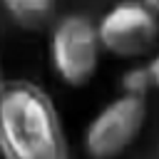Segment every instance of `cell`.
Here are the masks:
<instances>
[{
  "mask_svg": "<svg viewBox=\"0 0 159 159\" xmlns=\"http://www.w3.org/2000/svg\"><path fill=\"white\" fill-rule=\"evenodd\" d=\"M0 157L2 159H72L52 97L27 80L0 87Z\"/></svg>",
  "mask_w": 159,
  "mask_h": 159,
  "instance_id": "6da1fadb",
  "label": "cell"
},
{
  "mask_svg": "<svg viewBox=\"0 0 159 159\" xmlns=\"http://www.w3.org/2000/svg\"><path fill=\"white\" fill-rule=\"evenodd\" d=\"M97 22L82 15H67L55 22L50 35V62L55 75L70 87H84L94 80L102 57Z\"/></svg>",
  "mask_w": 159,
  "mask_h": 159,
  "instance_id": "7a4b0ae2",
  "label": "cell"
},
{
  "mask_svg": "<svg viewBox=\"0 0 159 159\" xmlns=\"http://www.w3.org/2000/svg\"><path fill=\"white\" fill-rule=\"evenodd\" d=\"M102 50L119 60H139L157 50L159 12L144 0H122L97 22Z\"/></svg>",
  "mask_w": 159,
  "mask_h": 159,
  "instance_id": "3957f363",
  "label": "cell"
},
{
  "mask_svg": "<svg viewBox=\"0 0 159 159\" xmlns=\"http://www.w3.org/2000/svg\"><path fill=\"white\" fill-rule=\"evenodd\" d=\"M147 122V97L122 92L107 102L87 124L82 144L92 159H117L124 154Z\"/></svg>",
  "mask_w": 159,
  "mask_h": 159,
  "instance_id": "277c9868",
  "label": "cell"
},
{
  "mask_svg": "<svg viewBox=\"0 0 159 159\" xmlns=\"http://www.w3.org/2000/svg\"><path fill=\"white\" fill-rule=\"evenodd\" d=\"M0 2L7 17L27 32L45 30L52 22L55 10H57V0H0Z\"/></svg>",
  "mask_w": 159,
  "mask_h": 159,
  "instance_id": "5b68a950",
  "label": "cell"
},
{
  "mask_svg": "<svg viewBox=\"0 0 159 159\" xmlns=\"http://www.w3.org/2000/svg\"><path fill=\"white\" fill-rule=\"evenodd\" d=\"M149 87H152V80H149L147 65L134 67V70L124 72V77H122V89H124V92H132V94H147Z\"/></svg>",
  "mask_w": 159,
  "mask_h": 159,
  "instance_id": "8992f818",
  "label": "cell"
},
{
  "mask_svg": "<svg viewBox=\"0 0 159 159\" xmlns=\"http://www.w3.org/2000/svg\"><path fill=\"white\" fill-rule=\"evenodd\" d=\"M147 72H149L152 87H157V89H159V50L149 57V62H147Z\"/></svg>",
  "mask_w": 159,
  "mask_h": 159,
  "instance_id": "52a82bcc",
  "label": "cell"
},
{
  "mask_svg": "<svg viewBox=\"0 0 159 159\" xmlns=\"http://www.w3.org/2000/svg\"><path fill=\"white\" fill-rule=\"evenodd\" d=\"M144 2H147V5H149V7H154V10H157V12H159V0H144Z\"/></svg>",
  "mask_w": 159,
  "mask_h": 159,
  "instance_id": "ba28073f",
  "label": "cell"
},
{
  "mask_svg": "<svg viewBox=\"0 0 159 159\" xmlns=\"http://www.w3.org/2000/svg\"><path fill=\"white\" fill-rule=\"evenodd\" d=\"M2 82H5V77H2V62H0V87H2Z\"/></svg>",
  "mask_w": 159,
  "mask_h": 159,
  "instance_id": "9c48e42d",
  "label": "cell"
}]
</instances>
